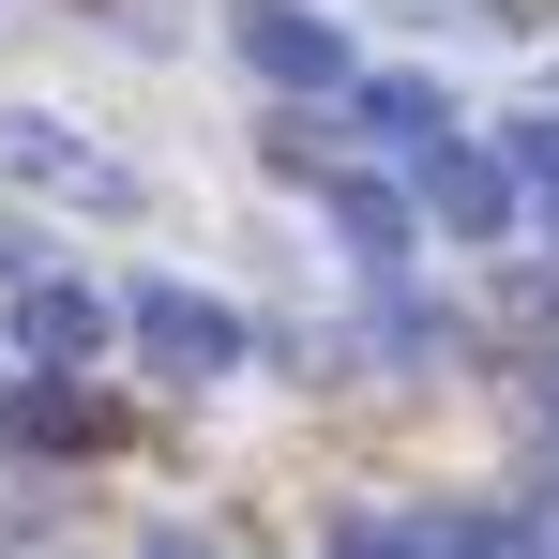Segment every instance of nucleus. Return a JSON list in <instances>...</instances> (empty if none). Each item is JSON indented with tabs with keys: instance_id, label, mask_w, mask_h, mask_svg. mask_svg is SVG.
Wrapping results in <instances>:
<instances>
[{
	"instance_id": "4468645a",
	"label": "nucleus",
	"mask_w": 559,
	"mask_h": 559,
	"mask_svg": "<svg viewBox=\"0 0 559 559\" xmlns=\"http://www.w3.org/2000/svg\"><path fill=\"white\" fill-rule=\"evenodd\" d=\"M545 559H559V514H545Z\"/></svg>"
},
{
	"instance_id": "423d86ee",
	"label": "nucleus",
	"mask_w": 559,
	"mask_h": 559,
	"mask_svg": "<svg viewBox=\"0 0 559 559\" xmlns=\"http://www.w3.org/2000/svg\"><path fill=\"white\" fill-rule=\"evenodd\" d=\"M364 121L424 167V152H454V106H439V76H364Z\"/></svg>"
},
{
	"instance_id": "ddd939ff",
	"label": "nucleus",
	"mask_w": 559,
	"mask_h": 559,
	"mask_svg": "<svg viewBox=\"0 0 559 559\" xmlns=\"http://www.w3.org/2000/svg\"><path fill=\"white\" fill-rule=\"evenodd\" d=\"M136 559H212V545H197V530H152V545H136Z\"/></svg>"
},
{
	"instance_id": "1a4fd4ad",
	"label": "nucleus",
	"mask_w": 559,
	"mask_h": 559,
	"mask_svg": "<svg viewBox=\"0 0 559 559\" xmlns=\"http://www.w3.org/2000/svg\"><path fill=\"white\" fill-rule=\"evenodd\" d=\"M439 559H545V530H530V514H454Z\"/></svg>"
},
{
	"instance_id": "7ed1b4c3",
	"label": "nucleus",
	"mask_w": 559,
	"mask_h": 559,
	"mask_svg": "<svg viewBox=\"0 0 559 559\" xmlns=\"http://www.w3.org/2000/svg\"><path fill=\"white\" fill-rule=\"evenodd\" d=\"M242 61H258L273 92H348V31L302 15V0H242Z\"/></svg>"
},
{
	"instance_id": "f8f14e48",
	"label": "nucleus",
	"mask_w": 559,
	"mask_h": 559,
	"mask_svg": "<svg viewBox=\"0 0 559 559\" xmlns=\"http://www.w3.org/2000/svg\"><path fill=\"white\" fill-rule=\"evenodd\" d=\"M530 424H545V454H559V364H545V378H530Z\"/></svg>"
},
{
	"instance_id": "6e6552de",
	"label": "nucleus",
	"mask_w": 559,
	"mask_h": 559,
	"mask_svg": "<svg viewBox=\"0 0 559 559\" xmlns=\"http://www.w3.org/2000/svg\"><path fill=\"white\" fill-rule=\"evenodd\" d=\"M15 439H31V454H106L121 424H106L92 393H61V378H46V393H15Z\"/></svg>"
},
{
	"instance_id": "0eeeda50",
	"label": "nucleus",
	"mask_w": 559,
	"mask_h": 559,
	"mask_svg": "<svg viewBox=\"0 0 559 559\" xmlns=\"http://www.w3.org/2000/svg\"><path fill=\"white\" fill-rule=\"evenodd\" d=\"M318 197H333V227L364 242L378 273H393V258H408V227H424V197H393V182H348V167H333V182H318Z\"/></svg>"
},
{
	"instance_id": "9d476101",
	"label": "nucleus",
	"mask_w": 559,
	"mask_h": 559,
	"mask_svg": "<svg viewBox=\"0 0 559 559\" xmlns=\"http://www.w3.org/2000/svg\"><path fill=\"white\" fill-rule=\"evenodd\" d=\"M499 167H514V182H530V197H559V106H530V121L499 136Z\"/></svg>"
},
{
	"instance_id": "9b49d317",
	"label": "nucleus",
	"mask_w": 559,
	"mask_h": 559,
	"mask_svg": "<svg viewBox=\"0 0 559 559\" xmlns=\"http://www.w3.org/2000/svg\"><path fill=\"white\" fill-rule=\"evenodd\" d=\"M333 559H439L424 530H393V514H333Z\"/></svg>"
},
{
	"instance_id": "39448f33",
	"label": "nucleus",
	"mask_w": 559,
	"mask_h": 559,
	"mask_svg": "<svg viewBox=\"0 0 559 559\" xmlns=\"http://www.w3.org/2000/svg\"><path fill=\"white\" fill-rule=\"evenodd\" d=\"M15 348H31V364H92V348H106V302H92V287H61V273H46L31 302H15Z\"/></svg>"
},
{
	"instance_id": "f03ea898",
	"label": "nucleus",
	"mask_w": 559,
	"mask_h": 559,
	"mask_svg": "<svg viewBox=\"0 0 559 559\" xmlns=\"http://www.w3.org/2000/svg\"><path fill=\"white\" fill-rule=\"evenodd\" d=\"M121 333H136L167 378H227V364H242V318H227V302H197V287H136V302H121Z\"/></svg>"
},
{
	"instance_id": "f257e3e1",
	"label": "nucleus",
	"mask_w": 559,
	"mask_h": 559,
	"mask_svg": "<svg viewBox=\"0 0 559 559\" xmlns=\"http://www.w3.org/2000/svg\"><path fill=\"white\" fill-rule=\"evenodd\" d=\"M0 182H31V197H76V212H152V182H136L121 152H92V136H61L46 106H0Z\"/></svg>"
},
{
	"instance_id": "20e7f679",
	"label": "nucleus",
	"mask_w": 559,
	"mask_h": 559,
	"mask_svg": "<svg viewBox=\"0 0 559 559\" xmlns=\"http://www.w3.org/2000/svg\"><path fill=\"white\" fill-rule=\"evenodd\" d=\"M424 227H454V242H499V227H514V167H499V152H424Z\"/></svg>"
}]
</instances>
